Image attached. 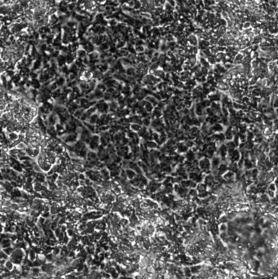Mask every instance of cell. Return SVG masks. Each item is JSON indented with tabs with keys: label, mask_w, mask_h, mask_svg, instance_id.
I'll use <instances>...</instances> for the list:
<instances>
[{
	"label": "cell",
	"mask_w": 278,
	"mask_h": 279,
	"mask_svg": "<svg viewBox=\"0 0 278 279\" xmlns=\"http://www.w3.org/2000/svg\"><path fill=\"white\" fill-rule=\"evenodd\" d=\"M27 256L26 251L23 248H15L10 256V260L15 264H21L24 259Z\"/></svg>",
	"instance_id": "1"
},
{
	"label": "cell",
	"mask_w": 278,
	"mask_h": 279,
	"mask_svg": "<svg viewBox=\"0 0 278 279\" xmlns=\"http://www.w3.org/2000/svg\"><path fill=\"white\" fill-rule=\"evenodd\" d=\"M188 42H189L190 46L196 47L199 44V39H197V37L195 34H190V35L188 37Z\"/></svg>",
	"instance_id": "2"
},
{
	"label": "cell",
	"mask_w": 278,
	"mask_h": 279,
	"mask_svg": "<svg viewBox=\"0 0 278 279\" xmlns=\"http://www.w3.org/2000/svg\"><path fill=\"white\" fill-rule=\"evenodd\" d=\"M24 272V267L22 264H16L14 269L11 272V273L16 276H20L22 274V273Z\"/></svg>",
	"instance_id": "3"
},
{
	"label": "cell",
	"mask_w": 278,
	"mask_h": 279,
	"mask_svg": "<svg viewBox=\"0 0 278 279\" xmlns=\"http://www.w3.org/2000/svg\"><path fill=\"white\" fill-rule=\"evenodd\" d=\"M37 256H38L37 252L34 249H32V248L27 252V257L31 262H34V261H35L37 260Z\"/></svg>",
	"instance_id": "4"
},
{
	"label": "cell",
	"mask_w": 278,
	"mask_h": 279,
	"mask_svg": "<svg viewBox=\"0 0 278 279\" xmlns=\"http://www.w3.org/2000/svg\"><path fill=\"white\" fill-rule=\"evenodd\" d=\"M0 246L1 249H5V248L11 247L12 246V241L10 239H1V242H0Z\"/></svg>",
	"instance_id": "5"
},
{
	"label": "cell",
	"mask_w": 278,
	"mask_h": 279,
	"mask_svg": "<svg viewBox=\"0 0 278 279\" xmlns=\"http://www.w3.org/2000/svg\"><path fill=\"white\" fill-rule=\"evenodd\" d=\"M227 171H228V166L224 164V163H222L220 165V167H219V174L224 175Z\"/></svg>",
	"instance_id": "6"
},
{
	"label": "cell",
	"mask_w": 278,
	"mask_h": 279,
	"mask_svg": "<svg viewBox=\"0 0 278 279\" xmlns=\"http://www.w3.org/2000/svg\"><path fill=\"white\" fill-rule=\"evenodd\" d=\"M228 171H231L234 173H237V172L239 171V167L237 163H235V162H231L228 165Z\"/></svg>",
	"instance_id": "7"
},
{
	"label": "cell",
	"mask_w": 278,
	"mask_h": 279,
	"mask_svg": "<svg viewBox=\"0 0 278 279\" xmlns=\"http://www.w3.org/2000/svg\"><path fill=\"white\" fill-rule=\"evenodd\" d=\"M15 265H16V264H14V263L12 262V261L9 259V260H6V263H5V264H4V267H5L8 271L12 272V271L14 269V268H15Z\"/></svg>",
	"instance_id": "8"
},
{
	"label": "cell",
	"mask_w": 278,
	"mask_h": 279,
	"mask_svg": "<svg viewBox=\"0 0 278 279\" xmlns=\"http://www.w3.org/2000/svg\"><path fill=\"white\" fill-rule=\"evenodd\" d=\"M69 252H70V251H69V249L68 248L67 245H63L61 247V251H60V256H63V257H67L69 256Z\"/></svg>",
	"instance_id": "9"
},
{
	"label": "cell",
	"mask_w": 278,
	"mask_h": 279,
	"mask_svg": "<svg viewBox=\"0 0 278 279\" xmlns=\"http://www.w3.org/2000/svg\"><path fill=\"white\" fill-rule=\"evenodd\" d=\"M126 172H127V178H129L130 180H132V179H134V178L137 175L136 172H135L134 170L131 169V168H129V169L126 170Z\"/></svg>",
	"instance_id": "10"
},
{
	"label": "cell",
	"mask_w": 278,
	"mask_h": 279,
	"mask_svg": "<svg viewBox=\"0 0 278 279\" xmlns=\"http://www.w3.org/2000/svg\"><path fill=\"white\" fill-rule=\"evenodd\" d=\"M130 127H131V131H133V132H140V129H141L143 127H141L140 124H137V123H131V126H130Z\"/></svg>",
	"instance_id": "11"
},
{
	"label": "cell",
	"mask_w": 278,
	"mask_h": 279,
	"mask_svg": "<svg viewBox=\"0 0 278 279\" xmlns=\"http://www.w3.org/2000/svg\"><path fill=\"white\" fill-rule=\"evenodd\" d=\"M146 145H147L148 148H149V149H157L158 144L152 140H148L147 143H146Z\"/></svg>",
	"instance_id": "12"
},
{
	"label": "cell",
	"mask_w": 278,
	"mask_h": 279,
	"mask_svg": "<svg viewBox=\"0 0 278 279\" xmlns=\"http://www.w3.org/2000/svg\"><path fill=\"white\" fill-rule=\"evenodd\" d=\"M206 189H207V185L205 184V183H200V184H197V190L198 191V193L206 191Z\"/></svg>",
	"instance_id": "13"
},
{
	"label": "cell",
	"mask_w": 278,
	"mask_h": 279,
	"mask_svg": "<svg viewBox=\"0 0 278 279\" xmlns=\"http://www.w3.org/2000/svg\"><path fill=\"white\" fill-rule=\"evenodd\" d=\"M65 81H66V79H65V77L63 76H59L58 79L56 81H55V82L57 83L58 87H62V86H64V84L65 83Z\"/></svg>",
	"instance_id": "14"
},
{
	"label": "cell",
	"mask_w": 278,
	"mask_h": 279,
	"mask_svg": "<svg viewBox=\"0 0 278 279\" xmlns=\"http://www.w3.org/2000/svg\"><path fill=\"white\" fill-rule=\"evenodd\" d=\"M189 195L192 198L198 197V191L197 190V189H190L189 192Z\"/></svg>",
	"instance_id": "15"
},
{
	"label": "cell",
	"mask_w": 278,
	"mask_h": 279,
	"mask_svg": "<svg viewBox=\"0 0 278 279\" xmlns=\"http://www.w3.org/2000/svg\"><path fill=\"white\" fill-rule=\"evenodd\" d=\"M0 253H1L0 254V259H3V260H8L10 259V256H8V254H6L3 250L0 249Z\"/></svg>",
	"instance_id": "16"
},
{
	"label": "cell",
	"mask_w": 278,
	"mask_h": 279,
	"mask_svg": "<svg viewBox=\"0 0 278 279\" xmlns=\"http://www.w3.org/2000/svg\"><path fill=\"white\" fill-rule=\"evenodd\" d=\"M66 233H67V235H68L69 237H70V238H72V237H74L76 235V234H77V233L75 232V230H74V229H68Z\"/></svg>",
	"instance_id": "17"
},
{
	"label": "cell",
	"mask_w": 278,
	"mask_h": 279,
	"mask_svg": "<svg viewBox=\"0 0 278 279\" xmlns=\"http://www.w3.org/2000/svg\"><path fill=\"white\" fill-rule=\"evenodd\" d=\"M14 249H15V248H13L12 246H11V247H8V248H5V249H2V250L4 251V252H5L6 254H8V256H11V255L12 254Z\"/></svg>",
	"instance_id": "18"
},
{
	"label": "cell",
	"mask_w": 278,
	"mask_h": 279,
	"mask_svg": "<svg viewBox=\"0 0 278 279\" xmlns=\"http://www.w3.org/2000/svg\"><path fill=\"white\" fill-rule=\"evenodd\" d=\"M127 5L128 7H130L131 8H135V0H128L127 3Z\"/></svg>",
	"instance_id": "19"
},
{
	"label": "cell",
	"mask_w": 278,
	"mask_h": 279,
	"mask_svg": "<svg viewBox=\"0 0 278 279\" xmlns=\"http://www.w3.org/2000/svg\"><path fill=\"white\" fill-rule=\"evenodd\" d=\"M150 118H144V119H143V126H144V127H148L149 126V124H150L151 123V121H150Z\"/></svg>",
	"instance_id": "20"
},
{
	"label": "cell",
	"mask_w": 278,
	"mask_h": 279,
	"mask_svg": "<svg viewBox=\"0 0 278 279\" xmlns=\"http://www.w3.org/2000/svg\"><path fill=\"white\" fill-rule=\"evenodd\" d=\"M267 189L268 190H272V191H276V186L275 184V183H271L268 184V187H267Z\"/></svg>",
	"instance_id": "21"
},
{
	"label": "cell",
	"mask_w": 278,
	"mask_h": 279,
	"mask_svg": "<svg viewBox=\"0 0 278 279\" xmlns=\"http://www.w3.org/2000/svg\"><path fill=\"white\" fill-rule=\"evenodd\" d=\"M227 229H228V227H227V225H226L224 223H222L221 225H220V230L222 233L225 232L226 230H227Z\"/></svg>",
	"instance_id": "22"
},
{
	"label": "cell",
	"mask_w": 278,
	"mask_h": 279,
	"mask_svg": "<svg viewBox=\"0 0 278 279\" xmlns=\"http://www.w3.org/2000/svg\"><path fill=\"white\" fill-rule=\"evenodd\" d=\"M166 2H167L172 7V8H175V7L177 6L175 0H166Z\"/></svg>",
	"instance_id": "23"
},
{
	"label": "cell",
	"mask_w": 278,
	"mask_h": 279,
	"mask_svg": "<svg viewBox=\"0 0 278 279\" xmlns=\"http://www.w3.org/2000/svg\"><path fill=\"white\" fill-rule=\"evenodd\" d=\"M62 233V231H61V229H60V227H58V228L54 231V233H55V235L56 236L57 239H58V237L60 235V233Z\"/></svg>",
	"instance_id": "24"
},
{
	"label": "cell",
	"mask_w": 278,
	"mask_h": 279,
	"mask_svg": "<svg viewBox=\"0 0 278 279\" xmlns=\"http://www.w3.org/2000/svg\"><path fill=\"white\" fill-rule=\"evenodd\" d=\"M272 107H274L275 109H277V108H278V96L276 97L275 101H274V102H273V105H272Z\"/></svg>",
	"instance_id": "25"
},
{
	"label": "cell",
	"mask_w": 278,
	"mask_h": 279,
	"mask_svg": "<svg viewBox=\"0 0 278 279\" xmlns=\"http://www.w3.org/2000/svg\"><path fill=\"white\" fill-rule=\"evenodd\" d=\"M274 140L278 142V133H274Z\"/></svg>",
	"instance_id": "26"
},
{
	"label": "cell",
	"mask_w": 278,
	"mask_h": 279,
	"mask_svg": "<svg viewBox=\"0 0 278 279\" xmlns=\"http://www.w3.org/2000/svg\"><path fill=\"white\" fill-rule=\"evenodd\" d=\"M275 112H276V115H277V118H278V108L275 109Z\"/></svg>",
	"instance_id": "27"
}]
</instances>
